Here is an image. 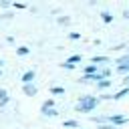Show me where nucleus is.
Segmentation results:
<instances>
[{
  "label": "nucleus",
  "mask_w": 129,
  "mask_h": 129,
  "mask_svg": "<svg viewBox=\"0 0 129 129\" xmlns=\"http://www.w3.org/2000/svg\"><path fill=\"white\" fill-rule=\"evenodd\" d=\"M99 103H101L99 97H95V95H83L77 101V111L79 113H91V111H95L99 107Z\"/></svg>",
  "instance_id": "1"
},
{
  "label": "nucleus",
  "mask_w": 129,
  "mask_h": 129,
  "mask_svg": "<svg viewBox=\"0 0 129 129\" xmlns=\"http://www.w3.org/2000/svg\"><path fill=\"white\" fill-rule=\"evenodd\" d=\"M127 121H129V117H127V115H121V113H111V115H107V123H109V125H115V127L125 125Z\"/></svg>",
  "instance_id": "2"
},
{
  "label": "nucleus",
  "mask_w": 129,
  "mask_h": 129,
  "mask_svg": "<svg viewBox=\"0 0 129 129\" xmlns=\"http://www.w3.org/2000/svg\"><path fill=\"white\" fill-rule=\"evenodd\" d=\"M83 60V56L81 54H73V56H69L64 62H62V69H75V64L77 62H81Z\"/></svg>",
  "instance_id": "3"
},
{
  "label": "nucleus",
  "mask_w": 129,
  "mask_h": 129,
  "mask_svg": "<svg viewBox=\"0 0 129 129\" xmlns=\"http://www.w3.org/2000/svg\"><path fill=\"white\" fill-rule=\"evenodd\" d=\"M99 81H103V77H101V71L97 73V75H83L81 79H79V83H99Z\"/></svg>",
  "instance_id": "4"
},
{
  "label": "nucleus",
  "mask_w": 129,
  "mask_h": 129,
  "mask_svg": "<svg viewBox=\"0 0 129 129\" xmlns=\"http://www.w3.org/2000/svg\"><path fill=\"white\" fill-rule=\"evenodd\" d=\"M101 62L109 64V62H111V58H109L107 54H97V56H93V58H91V64H101Z\"/></svg>",
  "instance_id": "5"
},
{
  "label": "nucleus",
  "mask_w": 129,
  "mask_h": 129,
  "mask_svg": "<svg viewBox=\"0 0 129 129\" xmlns=\"http://www.w3.org/2000/svg\"><path fill=\"white\" fill-rule=\"evenodd\" d=\"M125 95H129V87H123V89H119L117 93H113V95H111V99H113V101H121Z\"/></svg>",
  "instance_id": "6"
},
{
  "label": "nucleus",
  "mask_w": 129,
  "mask_h": 129,
  "mask_svg": "<svg viewBox=\"0 0 129 129\" xmlns=\"http://www.w3.org/2000/svg\"><path fill=\"white\" fill-rule=\"evenodd\" d=\"M34 77H36V73H34V71H26V73L22 75V83H24V85H32Z\"/></svg>",
  "instance_id": "7"
},
{
  "label": "nucleus",
  "mask_w": 129,
  "mask_h": 129,
  "mask_svg": "<svg viewBox=\"0 0 129 129\" xmlns=\"http://www.w3.org/2000/svg\"><path fill=\"white\" fill-rule=\"evenodd\" d=\"M111 85H113V81H109V79H103V81H99V83H97V89H99V91H107Z\"/></svg>",
  "instance_id": "8"
},
{
  "label": "nucleus",
  "mask_w": 129,
  "mask_h": 129,
  "mask_svg": "<svg viewBox=\"0 0 129 129\" xmlns=\"http://www.w3.org/2000/svg\"><path fill=\"white\" fill-rule=\"evenodd\" d=\"M115 64H117V67H127V64H129V54H121V56L115 60Z\"/></svg>",
  "instance_id": "9"
},
{
  "label": "nucleus",
  "mask_w": 129,
  "mask_h": 129,
  "mask_svg": "<svg viewBox=\"0 0 129 129\" xmlns=\"http://www.w3.org/2000/svg\"><path fill=\"white\" fill-rule=\"evenodd\" d=\"M83 71H85V75H97L99 73V67L97 64H87Z\"/></svg>",
  "instance_id": "10"
},
{
  "label": "nucleus",
  "mask_w": 129,
  "mask_h": 129,
  "mask_svg": "<svg viewBox=\"0 0 129 129\" xmlns=\"http://www.w3.org/2000/svg\"><path fill=\"white\" fill-rule=\"evenodd\" d=\"M24 95L34 97V95H36V87H34V85H24Z\"/></svg>",
  "instance_id": "11"
},
{
  "label": "nucleus",
  "mask_w": 129,
  "mask_h": 129,
  "mask_svg": "<svg viewBox=\"0 0 129 129\" xmlns=\"http://www.w3.org/2000/svg\"><path fill=\"white\" fill-rule=\"evenodd\" d=\"M101 18H103V22H105V24L113 22V14H111V12H107V10H105V12H101Z\"/></svg>",
  "instance_id": "12"
},
{
  "label": "nucleus",
  "mask_w": 129,
  "mask_h": 129,
  "mask_svg": "<svg viewBox=\"0 0 129 129\" xmlns=\"http://www.w3.org/2000/svg\"><path fill=\"white\" fill-rule=\"evenodd\" d=\"M52 107H54V99H46V101L42 103L40 111H46V109H52Z\"/></svg>",
  "instance_id": "13"
},
{
  "label": "nucleus",
  "mask_w": 129,
  "mask_h": 129,
  "mask_svg": "<svg viewBox=\"0 0 129 129\" xmlns=\"http://www.w3.org/2000/svg\"><path fill=\"white\" fill-rule=\"evenodd\" d=\"M40 113L46 115V117H56V115H58V111H56L54 107H52V109H46V111H40Z\"/></svg>",
  "instance_id": "14"
},
{
  "label": "nucleus",
  "mask_w": 129,
  "mask_h": 129,
  "mask_svg": "<svg viewBox=\"0 0 129 129\" xmlns=\"http://www.w3.org/2000/svg\"><path fill=\"white\" fill-rule=\"evenodd\" d=\"M64 127H73V129H77V127H79V121H75V119H67V121H64Z\"/></svg>",
  "instance_id": "15"
},
{
  "label": "nucleus",
  "mask_w": 129,
  "mask_h": 129,
  "mask_svg": "<svg viewBox=\"0 0 129 129\" xmlns=\"http://www.w3.org/2000/svg\"><path fill=\"white\" fill-rule=\"evenodd\" d=\"M111 75H113V71H111V69H107V67H105V69H101V77H103V79H109Z\"/></svg>",
  "instance_id": "16"
},
{
  "label": "nucleus",
  "mask_w": 129,
  "mask_h": 129,
  "mask_svg": "<svg viewBox=\"0 0 129 129\" xmlns=\"http://www.w3.org/2000/svg\"><path fill=\"white\" fill-rule=\"evenodd\" d=\"M50 93L52 95H64V89L62 87H50Z\"/></svg>",
  "instance_id": "17"
},
{
  "label": "nucleus",
  "mask_w": 129,
  "mask_h": 129,
  "mask_svg": "<svg viewBox=\"0 0 129 129\" xmlns=\"http://www.w3.org/2000/svg\"><path fill=\"white\" fill-rule=\"evenodd\" d=\"M69 22H71V18H69V16H60V18H58V24H62V26H64V24H69Z\"/></svg>",
  "instance_id": "18"
},
{
  "label": "nucleus",
  "mask_w": 129,
  "mask_h": 129,
  "mask_svg": "<svg viewBox=\"0 0 129 129\" xmlns=\"http://www.w3.org/2000/svg\"><path fill=\"white\" fill-rule=\"evenodd\" d=\"M16 52H18L20 56H24V54H28V48H26V46H20V48H18Z\"/></svg>",
  "instance_id": "19"
},
{
  "label": "nucleus",
  "mask_w": 129,
  "mask_h": 129,
  "mask_svg": "<svg viewBox=\"0 0 129 129\" xmlns=\"http://www.w3.org/2000/svg\"><path fill=\"white\" fill-rule=\"evenodd\" d=\"M97 129H119V127H115V125H109V123H105V125H99Z\"/></svg>",
  "instance_id": "20"
},
{
  "label": "nucleus",
  "mask_w": 129,
  "mask_h": 129,
  "mask_svg": "<svg viewBox=\"0 0 129 129\" xmlns=\"http://www.w3.org/2000/svg\"><path fill=\"white\" fill-rule=\"evenodd\" d=\"M69 38H71V40H77V38H81V34H79V32H71Z\"/></svg>",
  "instance_id": "21"
},
{
  "label": "nucleus",
  "mask_w": 129,
  "mask_h": 129,
  "mask_svg": "<svg viewBox=\"0 0 129 129\" xmlns=\"http://www.w3.org/2000/svg\"><path fill=\"white\" fill-rule=\"evenodd\" d=\"M6 97H8V95H6V91H4V89H0V101H2V99H6Z\"/></svg>",
  "instance_id": "22"
},
{
  "label": "nucleus",
  "mask_w": 129,
  "mask_h": 129,
  "mask_svg": "<svg viewBox=\"0 0 129 129\" xmlns=\"http://www.w3.org/2000/svg\"><path fill=\"white\" fill-rule=\"evenodd\" d=\"M121 85H123V87H129V77H125V79L121 81Z\"/></svg>",
  "instance_id": "23"
},
{
  "label": "nucleus",
  "mask_w": 129,
  "mask_h": 129,
  "mask_svg": "<svg viewBox=\"0 0 129 129\" xmlns=\"http://www.w3.org/2000/svg\"><path fill=\"white\" fill-rule=\"evenodd\" d=\"M123 18H127V20H129V8H125V10H123Z\"/></svg>",
  "instance_id": "24"
}]
</instances>
